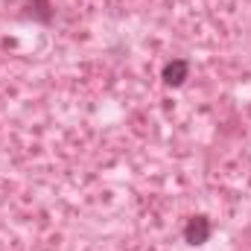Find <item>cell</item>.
Segmentation results:
<instances>
[{
    "label": "cell",
    "instance_id": "obj_1",
    "mask_svg": "<svg viewBox=\"0 0 251 251\" xmlns=\"http://www.w3.org/2000/svg\"><path fill=\"white\" fill-rule=\"evenodd\" d=\"M210 234H213V225H210V219L207 216H190L187 225H184V240H187L190 246H204L207 240H210Z\"/></svg>",
    "mask_w": 251,
    "mask_h": 251
},
{
    "label": "cell",
    "instance_id": "obj_2",
    "mask_svg": "<svg viewBox=\"0 0 251 251\" xmlns=\"http://www.w3.org/2000/svg\"><path fill=\"white\" fill-rule=\"evenodd\" d=\"M190 76V62L187 59H173V62L164 64V73H161V79L170 85V88H178V85H184V79Z\"/></svg>",
    "mask_w": 251,
    "mask_h": 251
},
{
    "label": "cell",
    "instance_id": "obj_3",
    "mask_svg": "<svg viewBox=\"0 0 251 251\" xmlns=\"http://www.w3.org/2000/svg\"><path fill=\"white\" fill-rule=\"evenodd\" d=\"M26 15L41 21V24H50L53 21V6H50V0H29L26 3Z\"/></svg>",
    "mask_w": 251,
    "mask_h": 251
}]
</instances>
